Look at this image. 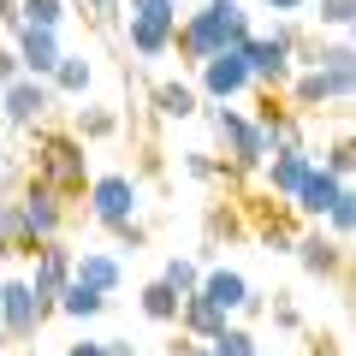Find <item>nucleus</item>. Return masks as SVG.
I'll return each instance as SVG.
<instances>
[{
  "instance_id": "1",
  "label": "nucleus",
  "mask_w": 356,
  "mask_h": 356,
  "mask_svg": "<svg viewBox=\"0 0 356 356\" xmlns=\"http://www.w3.org/2000/svg\"><path fill=\"white\" fill-rule=\"evenodd\" d=\"M243 36H250V13H243L238 0H202V6H196V13L172 30V48H178V60L202 65L208 54L238 48Z\"/></svg>"
},
{
  "instance_id": "18",
  "label": "nucleus",
  "mask_w": 356,
  "mask_h": 356,
  "mask_svg": "<svg viewBox=\"0 0 356 356\" xmlns=\"http://www.w3.org/2000/svg\"><path fill=\"white\" fill-rule=\"evenodd\" d=\"M172 30L178 24H166V18H131V24H125L131 54H137V60H161V54H172Z\"/></svg>"
},
{
  "instance_id": "44",
  "label": "nucleus",
  "mask_w": 356,
  "mask_h": 356,
  "mask_svg": "<svg viewBox=\"0 0 356 356\" xmlns=\"http://www.w3.org/2000/svg\"><path fill=\"white\" fill-rule=\"evenodd\" d=\"M0 350H6V332H0Z\"/></svg>"
},
{
  "instance_id": "32",
  "label": "nucleus",
  "mask_w": 356,
  "mask_h": 356,
  "mask_svg": "<svg viewBox=\"0 0 356 356\" xmlns=\"http://www.w3.org/2000/svg\"><path fill=\"white\" fill-rule=\"evenodd\" d=\"M321 166H327L332 178H350V166H356V154H350V137H339V143H332V149H327V161H321Z\"/></svg>"
},
{
  "instance_id": "28",
  "label": "nucleus",
  "mask_w": 356,
  "mask_h": 356,
  "mask_svg": "<svg viewBox=\"0 0 356 356\" xmlns=\"http://www.w3.org/2000/svg\"><path fill=\"white\" fill-rule=\"evenodd\" d=\"M113 125H119V119L107 113V107H77V131H72V137L95 143V137H113Z\"/></svg>"
},
{
  "instance_id": "16",
  "label": "nucleus",
  "mask_w": 356,
  "mask_h": 356,
  "mask_svg": "<svg viewBox=\"0 0 356 356\" xmlns=\"http://www.w3.org/2000/svg\"><path fill=\"white\" fill-rule=\"evenodd\" d=\"M72 280L89 285V291H102V297H113L119 280H125V267H119V255H107V250H83V255H72Z\"/></svg>"
},
{
  "instance_id": "11",
  "label": "nucleus",
  "mask_w": 356,
  "mask_h": 356,
  "mask_svg": "<svg viewBox=\"0 0 356 356\" xmlns=\"http://www.w3.org/2000/svg\"><path fill=\"white\" fill-rule=\"evenodd\" d=\"M6 30H13L18 65H24L30 77H48V72H54V60L65 54V48H60V30H36V24H18V18H13Z\"/></svg>"
},
{
  "instance_id": "15",
  "label": "nucleus",
  "mask_w": 356,
  "mask_h": 356,
  "mask_svg": "<svg viewBox=\"0 0 356 356\" xmlns=\"http://www.w3.org/2000/svg\"><path fill=\"white\" fill-rule=\"evenodd\" d=\"M291 250H297V261H303L315 280H332V273L344 267V250H350V243H339L332 232H303Z\"/></svg>"
},
{
  "instance_id": "26",
  "label": "nucleus",
  "mask_w": 356,
  "mask_h": 356,
  "mask_svg": "<svg viewBox=\"0 0 356 356\" xmlns=\"http://www.w3.org/2000/svg\"><path fill=\"white\" fill-rule=\"evenodd\" d=\"M208 350H214V356H261V350H255V332L250 327H232V321L208 339Z\"/></svg>"
},
{
  "instance_id": "43",
  "label": "nucleus",
  "mask_w": 356,
  "mask_h": 356,
  "mask_svg": "<svg viewBox=\"0 0 356 356\" xmlns=\"http://www.w3.org/2000/svg\"><path fill=\"white\" fill-rule=\"evenodd\" d=\"M315 356H344V350H315Z\"/></svg>"
},
{
  "instance_id": "33",
  "label": "nucleus",
  "mask_w": 356,
  "mask_h": 356,
  "mask_svg": "<svg viewBox=\"0 0 356 356\" xmlns=\"http://www.w3.org/2000/svg\"><path fill=\"white\" fill-rule=\"evenodd\" d=\"M77 6H83V13L95 18V24H113V18L125 13V6H119V0H77Z\"/></svg>"
},
{
  "instance_id": "34",
  "label": "nucleus",
  "mask_w": 356,
  "mask_h": 356,
  "mask_svg": "<svg viewBox=\"0 0 356 356\" xmlns=\"http://www.w3.org/2000/svg\"><path fill=\"white\" fill-rule=\"evenodd\" d=\"M13 77H24V65H18V48H0V89L13 83Z\"/></svg>"
},
{
  "instance_id": "39",
  "label": "nucleus",
  "mask_w": 356,
  "mask_h": 356,
  "mask_svg": "<svg viewBox=\"0 0 356 356\" xmlns=\"http://www.w3.org/2000/svg\"><path fill=\"white\" fill-rule=\"evenodd\" d=\"M107 344V356H137V344H125V339H102Z\"/></svg>"
},
{
  "instance_id": "8",
  "label": "nucleus",
  "mask_w": 356,
  "mask_h": 356,
  "mask_svg": "<svg viewBox=\"0 0 356 356\" xmlns=\"http://www.w3.org/2000/svg\"><path fill=\"white\" fill-rule=\"evenodd\" d=\"M89 191V214L102 220L107 232L113 226H125V220H137V178H125V172H102V178H89L83 184Z\"/></svg>"
},
{
  "instance_id": "41",
  "label": "nucleus",
  "mask_w": 356,
  "mask_h": 356,
  "mask_svg": "<svg viewBox=\"0 0 356 356\" xmlns=\"http://www.w3.org/2000/svg\"><path fill=\"white\" fill-rule=\"evenodd\" d=\"M13 13H18V0H0V30L13 24Z\"/></svg>"
},
{
  "instance_id": "5",
  "label": "nucleus",
  "mask_w": 356,
  "mask_h": 356,
  "mask_svg": "<svg viewBox=\"0 0 356 356\" xmlns=\"http://www.w3.org/2000/svg\"><path fill=\"white\" fill-rule=\"evenodd\" d=\"M350 83L356 72L350 65H303V72H291V113H321V107L332 102H350Z\"/></svg>"
},
{
  "instance_id": "22",
  "label": "nucleus",
  "mask_w": 356,
  "mask_h": 356,
  "mask_svg": "<svg viewBox=\"0 0 356 356\" xmlns=\"http://www.w3.org/2000/svg\"><path fill=\"white\" fill-rule=\"evenodd\" d=\"M89 77H95V72H89L83 54H60V60H54V72H48V89H54V95H83Z\"/></svg>"
},
{
  "instance_id": "25",
  "label": "nucleus",
  "mask_w": 356,
  "mask_h": 356,
  "mask_svg": "<svg viewBox=\"0 0 356 356\" xmlns=\"http://www.w3.org/2000/svg\"><path fill=\"white\" fill-rule=\"evenodd\" d=\"M18 24H36V30H60L65 24V0H18Z\"/></svg>"
},
{
  "instance_id": "17",
  "label": "nucleus",
  "mask_w": 356,
  "mask_h": 356,
  "mask_svg": "<svg viewBox=\"0 0 356 356\" xmlns=\"http://www.w3.org/2000/svg\"><path fill=\"white\" fill-rule=\"evenodd\" d=\"M309 166H315V154H309V149H267V161H261L267 191H273V196H291L297 184H303Z\"/></svg>"
},
{
  "instance_id": "2",
  "label": "nucleus",
  "mask_w": 356,
  "mask_h": 356,
  "mask_svg": "<svg viewBox=\"0 0 356 356\" xmlns=\"http://www.w3.org/2000/svg\"><path fill=\"white\" fill-rule=\"evenodd\" d=\"M30 154H36V178L54 196H83V184H89L83 137H72V131H36V149Z\"/></svg>"
},
{
  "instance_id": "4",
  "label": "nucleus",
  "mask_w": 356,
  "mask_h": 356,
  "mask_svg": "<svg viewBox=\"0 0 356 356\" xmlns=\"http://www.w3.org/2000/svg\"><path fill=\"white\" fill-rule=\"evenodd\" d=\"M208 125H214L220 149L232 154V172H255V166L267 161V137L255 131V119H243V113H238V107L214 102V107H208Z\"/></svg>"
},
{
  "instance_id": "37",
  "label": "nucleus",
  "mask_w": 356,
  "mask_h": 356,
  "mask_svg": "<svg viewBox=\"0 0 356 356\" xmlns=\"http://www.w3.org/2000/svg\"><path fill=\"white\" fill-rule=\"evenodd\" d=\"M65 356H107V344L102 339H77V344H65Z\"/></svg>"
},
{
  "instance_id": "30",
  "label": "nucleus",
  "mask_w": 356,
  "mask_h": 356,
  "mask_svg": "<svg viewBox=\"0 0 356 356\" xmlns=\"http://www.w3.org/2000/svg\"><path fill=\"white\" fill-rule=\"evenodd\" d=\"M321 220H327V226H332V238L344 243V238H350V226H356V196L344 191V196H339V202H332V208H327Z\"/></svg>"
},
{
  "instance_id": "12",
  "label": "nucleus",
  "mask_w": 356,
  "mask_h": 356,
  "mask_svg": "<svg viewBox=\"0 0 356 356\" xmlns=\"http://www.w3.org/2000/svg\"><path fill=\"white\" fill-rule=\"evenodd\" d=\"M24 220H30V232H36V238H60V226H65V196H54L48 184H42V178H30L24 184Z\"/></svg>"
},
{
  "instance_id": "7",
  "label": "nucleus",
  "mask_w": 356,
  "mask_h": 356,
  "mask_svg": "<svg viewBox=\"0 0 356 356\" xmlns=\"http://www.w3.org/2000/svg\"><path fill=\"white\" fill-rule=\"evenodd\" d=\"M65 280H72V250H65L60 238H42L36 250H30V291H36L42 321L54 315V297H60Z\"/></svg>"
},
{
  "instance_id": "36",
  "label": "nucleus",
  "mask_w": 356,
  "mask_h": 356,
  "mask_svg": "<svg viewBox=\"0 0 356 356\" xmlns=\"http://www.w3.org/2000/svg\"><path fill=\"white\" fill-rule=\"evenodd\" d=\"M113 238L125 243V250H143V238H149V232H143L137 220H125V226H113Z\"/></svg>"
},
{
  "instance_id": "35",
  "label": "nucleus",
  "mask_w": 356,
  "mask_h": 356,
  "mask_svg": "<svg viewBox=\"0 0 356 356\" xmlns=\"http://www.w3.org/2000/svg\"><path fill=\"white\" fill-rule=\"evenodd\" d=\"M184 172H191V178H214V172H220V166H214V161H208V154H202V149H196V154H184Z\"/></svg>"
},
{
  "instance_id": "29",
  "label": "nucleus",
  "mask_w": 356,
  "mask_h": 356,
  "mask_svg": "<svg viewBox=\"0 0 356 356\" xmlns=\"http://www.w3.org/2000/svg\"><path fill=\"white\" fill-rule=\"evenodd\" d=\"M350 18H356V0H315V24L350 30Z\"/></svg>"
},
{
  "instance_id": "13",
  "label": "nucleus",
  "mask_w": 356,
  "mask_h": 356,
  "mask_svg": "<svg viewBox=\"0 0 356 356\" xmlns=\"http://www.w3.org/2000/svg\"><path fill=\"white\" fill-rule=\"evenodd\" d=\"M344 191H350V184H344V178H332L327 166H309V172H303V184H297V191H291V202H297V214L321 220V214H327V208L339 202Z\"/></svg>"
},
{
  "instance_id": "14",
  "label": "nucleus",
  "mask_w": 356,
  "mask_h": 356,
  "mask_svg": "<svg viewBox=\"0 0 356 356\" xmlns=\"http://www.w3.org/2000/svg\"><path fill=\"white\" fill-rule=\"evenodd\" d=\"M196 291H202L220 315H238V309L250 303V280H243L238 267H202V285H196Z\"/></svg>"
},
{
  "instance_id": "6",
  "label": "nucleus",
  "mask_w": 356,
  "mask_h": 356,
  "mask_svg": "<svg viewBox=\"0 0 356 356\" xmlns=\"http://www.w3.org/2000/svg\"><path fill=\"white\" fill-rule=\"evenodd\" d=\"M48 107H54V89H48V77H13V83L0 89V119L13 131H36L42 119H48Z\"/></svg>"
},
{
  "instance_id": "27",
  "label": "nucleus",
  "mask_w": 356,
  "mask_h": 356,
  "mask_svg": "<svg viewBox=\"0 0 356 356\" xmlns=\"http://www.w3.org/2000/svg\"><path fill=\"white\" fill-rule=\"evenodd\" d=\"M161 280H166V285H172V291H178V297H191V291H196V285H202V261H191V255H172V261H166V267H161Z\"/></svg>"
},
{
  "instance_id": "20",
  "label": "nucleus",
  "mask_w": 356,
  "mask_h": 356,
  "mask_svg": "<svg viewBox=\"0 0 356 356\" xmlns=\"http://www.w3.org/2000/svg\"><path fill=\"white\" fill-rule=\"evenodd\" d=\"M36 243H42V238L30 232L24 208H18V202H0V255H30Z\"/></svg>"
},
{
  "instance_id": "42",
  "label": "nucleus",
  "mask_w": 356,
  "mask_h": 356,
  "mask_svg": "<svg viewBox=\"0 0 356 356\" xmlns=\"http://www.w3.org/2000/svg\"><path fill=\"white\" fill-rule=\"evenodd\" d=\"M0 191H6V161H0Z\"/></svg>"
},
{
  "instance_id": "19",
  "label": "nucleus",
  "mask_w": 356,
  "mask_h": 356,
  "mask_svg": "<svg viewBox=\"0 0 356 356\" xmlns=\"http://www.w3.org/2000/svg\"><path fill=\"white\" fill-rule=\"evenodd\" d=\"M149 102H154V113H161V119H191L196 107H202V95H196L191 83H172V77H161V83L149 89Z\"/></svg>"
},
{
  "instance_id": "38",
  "label": "nucleus",
  "mask_w": 356,
  "mask_h": 356,
  "mask_svg": "<svg viewBox=\"0 0 356 356\" xmlns=\"http://www.w3.org/2000/svg\"><path fill=\"white\" fill-rule=\"evenodd\" d=\"M172 356H214V350H208L202 339H191V344H172Z\"/></svg>"
},
{
  "instance_id": "10",
  "label": "nucleus",
  "mask_w": 356,
  "mask_h": 356,
  "mask_svg": "<svg viewBox=\"0 0 356 356\" xmlns=\"http://www.w3.org/2000/svg\"><path fill=\"white\" fill-rule=\"evenodd\" d=\"M196 72H202V95H208V102H238L243 89H250V65H243V54H238V48L208 54Z\"/></svg>"
},
{
  "instance_id": "40",
  "label": "nucleus",
  "mask_w": 356,
  "mask_h": 356,
  "mask_svg": "<svg viewBox=\"0 0 356 356\" xmlns=\"http://www.w3.org/2000/svg\"><path fill=\"white\" fill-rule=\"evenodd\" d=\"M261 6H273V13H303L309 0H261Z\"/></svg>"
},
{
  "instance_id": "9",
  "label": "nucleus",
  "mask_w": 356,
  "mask_h": 356,
  "mask_svg": "<svg viewBox=\"0 0 356 356\" xmlns=\"http://www.w3.org/2000/svg\"><path fill=\"white\" fill-rule=\"evenodd\" d=\"M36 327H42V309H36L30 280H0V332H6V344L36 339Z\"/></svg>"
},
{
  "instance_id": "31",
  "label": "nucleus",
  "mask_w": 356,
  "mask_h": 356,
  "mask_svg": "<svg viewBox=\"0 0 356 356\" xmlns=\"http://www.w3.org/2000/svg\"><path fill=\"white\" fill-rule=\"evenodd\" d=\"M119 6H131V18H166V24H178V0H119Z\"/></svg>"
},
{
  "instance_id": "3",
  "label": "nucleus",
  "mask_w": 356,
  "mask_h": 356,
  "mask_svg": "<svg viewBox=\"0 0 356 356\" xmlns=\"http://www.w3.org/2000/svg\"><path fill=\"white\" fill-rule=\"evenodd\" d=\"M291 48H297V30L291 24H280V30H267V36H243L238 42V54H243V65H250V83H261V89H285L291 83Z\"/></svg>"
},
{
  "instance_id": "24",
  "label": "nucleus",
  "mask_w": 356,
  "mask_h": 356,
  "mask_svg": "<svg viewBox=\"0 0 356 356\" xmlns=\"http://www.w3.org/2000/svg\"><path fill=\"white\" fill-rule=\"evenodd\" d=\"M137 303H143V315H149V321H178V303H184V297H178L166 280H149Z\"/></svg>"
},
{
  "instance_id": "23",
  "label": "nucleus",
  "mask_w": 356,
  "mask_h": 356,
  "mask_svg": "<svg viewBox=\"0 0 356 356\" xmlns=\"http://www.w3.org/2000/svg\"><path fill=\"white\" fill-rule=\"evenodd\" d=\"M54 309H60V315H72V321H89V315H102V309H107V297L89 291V285H77V280H65L60 297H54Z\"/></svg>"
},
{
  "instance_id": "21",
  "label": "nucleus",
  "mask_w": 356,
  "mask_h": 356,
  "mask_svg": "<svg viewBox=\"0 0 356 356\" xmlns=\"http://www.w3.org/2000/svg\"><path fill=\"white\" fill-rule=\"evenodd\" d=\"M178 321H184V332H191V339H202V344L214 339L220 327H226V315H220V309L208 303L202 291H191V297H184V303H178Z\"/></svg>"
}]
</instances>
